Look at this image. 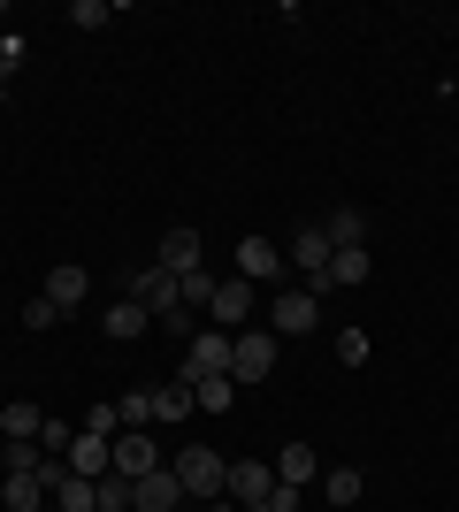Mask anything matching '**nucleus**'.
<instances>
[{"mask_svg":"<svg viewBox=\"0 0 459 512\" xmlns=\"http://www.w3.org/2000/svg\"><path fill=\"white\" fill-rule=\"evenodd\" d=\"M115 421L123 428H153V390H123V398H115Z\"/></svg>","mask_w":459,"mask_h":512,"instance_id":"obj_26","label":"nucleus"},{"mask_svg":"<svg viewBox=\"0 0 459 512\" xmlns=\"http://www.w3.org/2000/svg\"><path fill=\"white\" fill-rule=\"evenodd\" d=\"M23 329H39V337H46V329H62V306H54V299H31V306H23Z\"/></svg>","mask_w":459,"mask_h":512,"instance_id":"obj_29","label":"nucleus"},{"mask_svg":"<svg viewBox=\"0 0 459 512\" xmlns=\"http://www.w3.org/2000/svg\"><path fill=\"white\" fill-rule=\"evenodd\" d=\"M192 406H199V398L184 383H161V390H153V421H184Z\"/></svg>","mask_w":459,"mask_h":512,"instance_id":"obj_24","label":"nucleus"},{"mask_svg":"<svg viewBox=\"0 0 459 512\" xmlns=\"http://www.w3.org/2000/svg\"><path fill=\"white\" fill-rule=\"evenodd\" d=\"M153 467H169V451L153 444L146 428H123V436H115V467L108 474H131V482H138V474H153Z\"/></svg>","mask_w":459,"mask_h":512,"instance_id":"obj_7","label":"nucleus"},{"mask_svg":"<svg viewBox=\"0 0 459 512\" xmlns=\"http://www.w3.org/2000/svg\"><path fill=\"white\" fill-rule=\"evenodd\" d=\"M176 306H184V314H199V306H215V276H207V268H192V276H176Z\"/></svg>","mask_w":459,"mask_h":512,"instance_id":"obj_23","label":"nucleus"},{"mask_svg":"<svg viewBox=\"0 0 459 512\" xmlns=\"http://www.w3.org/2000/svg\"><path fill=\"white\" fill-rule=\"evenodd\" d=\"M69 23H77V31H108V8H100V0H77V8H69Z\"/></svg>","mask_w":459,"mask_h":512,"instance_id":"obj_32","label":"nucleus"},{"mask_svg":"<svg viewBox=\"0 0 459 512\" xmlns=\"http://www.w3.org/2000/svg\"><path fill=\"white\" fill-rule=\"evenodd\" d=\"M131 505H138V512H184L192 497H184L176 467H153V474H138V482H131Z\"/></svg>","mask_w":459,"mask_h":512,"instance_id":"obj_6","label":"nucleus"},{"mask_svg":"<svg viewBox=\"0 0 459 512\" xmlns=\"http://www.w3.org/2000/svg\"><path fill=\"white\" fill-rule=\"evenodd\" d=\"M322 497L329 505H360V497H368V474L360 467H322Z\"/></svg>","mask_w":459,"mask_h":512,"instance_id":"obj_20","label":"nucleus"},{"mask_svg":"<svg viewBox=\"0 0 459 512\" xmlns=\"http://www.w3.org/2000/svg\"><path fill=\"white\" fill-rule=\"evenodd\" d=\"M85 428H92V436H123V421H115V398H100V406L85 413Z\"/></svg>","mask_w":459,"mask_h":512,"instance_id":"obj_31","label":"nucleus"},{"mask_svg":"<svg viewBox=\"0 0 459 512\" xmlns=\"http://www.w3.org/2000/svg\"><path fill=\"white\" fill-rule=\"evenodd\" d=\"M268 375H276V337H268V329H238V337H230V383H268Z\"/></svg>","mask_w":459,"mask_h":512,"instance_id":"obj_2","label":"nucleus"},{"mask_svg":"<svg viewBox=\"0 0 459 512\" xmlns=\"http://www.w3.org/2000/svg\"><path fill=\"white\" fill-rule=\"evenodd\" d=\"M337 360H345V367H368V337H360V329H337Z\"/></svg>","mask_w":459,"mask_h":512,"instance_id":"obj_30","label":"nucleus"},{"mask_svg":"<svg viewBox=\"0 0 459 512\" xmlns=\"http://www.w3.org/2000/svg\"><path fill=\"white\" fill-rule=\"evenodd\" d=\"M276 329H284V337H306V329H322V299H314V291H284V299H276Z\"/></svg>","mask_w":459,"mask_h":512,"instance_id":"obj_11","label":"nucleus"},{"mask_svg":"<svg viewBox=\"0 0 459 512\" xmlns=\"http://www.w3.org/2000/svg\"><path fill=\"white\" fill-rule=\"evenodd\" d=\"M268 490H276V459H230V490L222 497H230L238 512H253Z\"/></svg>","mask_w":459,"mask_h":512,"instance_id":"obj_5","label":"nucleus"},{"mask_svg":"<svg viewBox=\"0 0 459 512\" xmlns=\"http://www.w3.org/2000/svg\"><path fill=\"white\" fill-rule=\"evenodd\" d=\"M329 253H337V245H329V237H322V222L291 237V268H299L306 283H314V276H322V268H329Z\"/></svg>","mask_w":459,"mask_h":512,"instance_id":"obj_14","label":"nucleus"},{"mask_svg":"<svg viewBox=\"0 0 459 512\" xmlns=\"http://www.w3.org/2000/svg\"><path fill=\"white\" fill-rule=\"evenodd\" d=\"M46 299L62 306V314H77V306L92 299V276L85 268H46Z\"/></svg>","mask_w":459,"mask_h":512,"instance_id":"obj_15","label":"nucleus"},{"mask_svg":"<svg viewBox=\"0 0 459 512\" xmlns=\"http://www.w3.org/2000/svg\"><path fill=\"white\" fill-rule=\"evenodd\" d=\"M199 512H230V505H222V497H215V505H199Z\"/></svg>","mask_w":459,"mask_h":512,"instance_id":"obj_34","label":"nucleus"},{"mask_svg":"<svg viewBox=\"0 0 459 512\" xmlns=\"http://www.w3.org/2000/svg\"><path fill=\"white\" fill-rule=\"evenodd\" d=\"M192 398H199V413H230L238 383H230V375H207V383H192Z\"/></svg>","mask_w":459,"mask_h":512,"instance_id":"obj_25","label":"nucleus"},{"mask_svg":"<svg viewBox=\"0 0 459 512\" xmlns=\"http://www.w3.org/2000/svg\"><path fill=\"white\" fill-rule=\"evenodd\" d=\"M368 276H375L368 245H345V253H329V268H322L314 283H306V291H314V299H329V291H360Z\"/></svg>","mask_w":459,"mask_h":512,"instance_id":"obj_4","label":"nucleus"},{"mask_svg":"<svg viewBox=\"0 0 459 512\" xmlns=\"http://www.w3.org/2000/svg\"><path fill=\"white\" fill-rule=\"evenodd\" d=\"M322 237L337 245V253H345V245H368V214H360V207H329L322 214Z\"/></svg>","mask_w":459,"mask_h":512,"instance_id":"obj_17","label":"nucleus"},{"mask_svg":"<svg viewBox=\"0 0 459 512\" xmlns=\"http://www.w3.org/2000/svg\"><path fill=\"white\" fill-rule=\"evenodd\" d=\"M131 299L146 306L153 321H161V314H169V306H176V276H169V268H161V260H153V268H131Z\"/></svg>","mask_w":459,"mask_h":512,"instance_id":"obj_8","label":"nucleus"},{"mask_svg":"<svg viewBox=\"0 0 459 512\" xmlns=\"http://www.w3.org/2000/svg\"><path fill=\"white\" fill-rule=\"evenodd\" d=\"M268 276H284V253H276L268 237H245L238 245V283H268Z\"/></svg>","mask_w":459,"mask_h":512,"instance_id":"obj_12","label":"nucleus"},{"mask_svg":"<svg viewBox=\"0 0 459 512\" xmlns=\"http://www.w3.org/2000/svg\"><path fill=\"white\" fill-rule=\"evenodd\" d=\"M100 512H138L131 505V474H100Z\"/></svg>","mask_w":459,"mask_h":512,"instance_id":"obj_27","label":"nucleus"},{"mask_svg":"<svg viewBox=\"0 0 459 512\" xmlns=\"http://www.w3.org/2000/svg\"><path fill=\"white\" fill-rule=\"evenodd\" d=\"M0 497H8V512H46V482H39V474H8Z\"/></svg>","mask_w":459,"mask_h":512,"instance_id":"obj_21","label":"nucleus"},{"mask_svg":"<svg viewBox=\"0 0 459 512\" xmlns=\"http://www.w3.org/2000/svg\"><path fill=\"white\" fill-rule=\"evenodd\" d=\"M207 314H215L207 329H230V337H238V329H245V314H253V283H238V276H230V283H215V306H207Z\"/></svg>","mask_w":459,"mask_h":512,"instance_id":"obj_9","label":"nucleus"},{"mask_svg":"<svg viewBox=\"0 0 459 512\" xmlns=\"http://www.w3.org/2000/svg\"><path fill=\"white\" fill-rule=\"evenodd\" d=\"M161 268H169V276H192L199 268V230H169L161 237Z\"/></svg>","mask_w":459,"mask_h":512,"instance_id":"obj_19","label":"nucleus"},{"mask_svg":"<svg viewBox=\"0 0 459 512\" xmlns=\"http://www.w3.org/2000/svg\"><path fill=\"white\" fill-rule=\"evenodd\" d=\"M62 467H69V474H85V482H100V474L115 467V444H108V436H92V428H77V444H69Z\"/></svg>","mask_w":459,"mask_h":512,"instance_id":"obj_10","label":"nucleus"},{"mask_svg":"<svg viewBox=\"0 0 459 512\" xmlns=\"http://www.w3.org/2000/svg\"><path fill=\"white\" fill-rule=\"evenodd\" d=\"M276 482H291V490L322 482V451H314V444H284V451H276Z\"/></svg>","mask_w":459,"mask_h":512,"instance_id":"obj_13","label":"nucleus"},{"mask_svg":"<svg viewBox=\"0 0 459 512\" xmlns=\"http://www.w3.org/2000/svg\"><path fill=\"white\" fill-rule=\"evenodd\" d=\"M253 512H299V490H291V482H276V490H268Z\"/></svg>","mask_w":459,"mask_h":512,"instance_id":"obj_33","label":"nucleus"},{"mask_svg":"<svg viewBox=\"0 0 459 512\" xmlns=\"http://www.w3.org/2000/svg\"><path fill=\"white\" fill-rule=\"evenodd\" d=\"M169 467H176V482H184V497H199V505H215V497L230 490V459H222L215 444H184Z\"/></svg>","mask_w":459,"mask_h":512,"instance_id":"obj_1","label":"nucleus"},{"mask_svg":"<svg viewBox=\"0 0 459 512\" xmlns=\"http://www.w3.org/2000/svg\"><path fill=\"white\" fill-rule=\"evenodd\" d=\"M146 321H153V314H146L138 299H115V306H108V337L131 344V337H146Z\"/></svg>","mask_w":459,"mask_h":512,"instance_id":"obj_22","label":"nucleus"},{"mask_svg":"<svg viewBox=\"0 0 459 512\" xmlns=\"http://www.w3.org/2000/svg\"><path fill=\"white\" fill-rule=\"evenodd\" d=\"M69 444H77V428H69V421H46L39 428V451H46V459H69Z\"/></svg>","mask_w":459,"mask_h":512,"instance_id":"obj_28","label":"nucleus"},{"mask_svg":"<svg viewBox=\"0 0 459 512\" xmlns=\"http://www.w3.org/2000/svg\"><path fill=\"white\" fill-rule=\"evenodd\" d=\"M39 428H46V413L31 406V398H16V406H0V436H8V444H39Z\"/></svg>","mask_w":459,"mask_h":512,"instance_id":"obj_18","label":"nucleus"},{"mask_svg":"<svg viewBox=\"0 0 459 512\" xmlns=\"http://www.w3.org/2000/svg\"><path fill=\"white\" fill-rule=\"evenodd\" d=\"M46 512H100V482L62 474V482H54V497H46Z\"/></svg>","mask_w":459,"mask_h":512,"instance_id":"obj_16","label":"nucleus"},{"mask_svg":"<svg viewBox=\"0 0 459 512\" xmlns=\"http://www.w3.org/2000/svg\"><path fill=\"white\" fill-rule=\"evenodd\" d=\"M207 375H230V329H199V337L184 344V367H176V383L192 390V383H207Z\"/></svg>","mask_w":459,"mask_h":512,"instance_id":"obj_3","label":"nucleus"}]
</instances>
